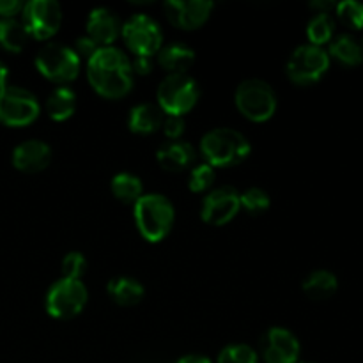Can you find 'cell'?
<instances>
[{
  "label": "cell",
  "instance_id": "74e56055",
  "mask_svg": "<svg viewBox=\"0 0 363 363\" xmlns=\"http://www.w3.org/2000/svg\"><path fill=\"white\" fill-rule=\"evenodd\" d=\"M7 78H9V69L6 67V64L0 62V92L7 87Z\"/></svg>",
  "mask_w": 363,
  "mask_h": 363
},
{
  "label": "cell",
  "instance_id": "4316f807",
  "mask_svg": "<svg viewBox=\"0 0 363 363\" xmlns=\"http://www.w3.org/2000/svg\"><path fill=\"white\" fill-rule=\"evenodd\" d=\"M240 204L241 208L247 209L250 215H262L272 206V199L261 188H248L243 194H240Z\"/></svg>",
  "mask_w": 363,
  "mask_h": 363
},
{
  "label": "cell",
  "instance_id": "e575fe53",
  "mask_svg": "<svg viewBox=\"0 0 363 363\" xmlns=\"http://www.w3.org/2000/svg\"><path fill=\"white\" fill-rule=\"evenodd\" d=\"M25 4L18 0H0V16L2 18H14V14L21 13Z\"/></svg>",
  "mask_w": 363,
  "mask_h": 363
},
{
  "label": "cell",
  "instance_id": "277c9868",
  "mask_svg": "<svg viewBox=\"0 0 363 363\" xmlns=\"http://www.w3.org/2000/svg\"><path fill=\"white\" fill-rule=\"evenodd\" d=\"M199 96L201 91L197 80L186 73L167 74L156 92L160 108L163 110V113L174 117H183L184 113L190 112L197 105Z\"/></svg>",
  "mask_w": 363,
  "mask_h": 363
},
{
  "label": "cell",
  "instance_id": "44dd1931",
  "mask_svg": "<svg viewBox=\"0 0 363 363\" xmlns=\"http://www.w3.org/2000/svg\"><path fill=\"white\" fill-rule=\"evenodd\" d=\"M339 289V280L328 269H315L303 280V293L311 300L323 301L332 298Z\"/></svg>",
  "mask_w": 363,
  "mask_h": 363
},
{
  "label": "cell",
  "instance_id": "484cf974",
  "mask_svg": "<svg viewBox=\"0 0 363 363\" xmlns=\"http://www.w3.org/2000/svg\"><path fill=\"white\" fill-rule=\"evenodd\" d=\"M333 32H335V21L328 13H318L307 25V35L308 45L321 46L325 43H330L333 39Z\"/></svg>",
  "mask_w": 363,
  "mask_h": 363
},
{
  "label": "cell",
  "instance_id": "cb8c5ba5",
  "mask_svg": "<svg viewBox=\"0 0 363 363\" xmlns=\"http://www.w3.org/2000/svg\"><path fill=\"white\" fill-rule=\"evenodd\" d=\"M110 188H112L113 197L119 199L121 202H126V204H135L144 195L140 177L133 176L130 172L116 174L112 183H110Z\"/></svg>",
  "mask_w": 363,
  "mask_h": 363
},
{
  "label": "cell",
  "instance_id": "e0dca14e",
  "mask_svg": "<svg viewBox=\"0 0 363 363\" xmlns=\"http://www.w3.org/2000/svg\"><path fill=\"white\" fill-rule=\"evenodd\" d=\"M156 160L162 169L169 170V172H181L195 162V149L188 142L170 140L158 149Z\"/></svg>",
  "mask_w": 363,
  "mask_h": 363
},
{
  "label": "cell",
  "instance_id": "d590c367",
  "mask_svg": "<svg viewBox=\"0 0 363 363\" xmlns=\"http://www.w3.org/2000/svg\"><path fill=\"white\" fill-rule=\"evenodd\" d=\"M337 4L333 2H328V0H318V2H312L311 7H314V9H318V13H328L330 14V9H333Z\"/></svg>",
  "mask_w": 363,
  "mask_h": 363
},
{
  "label": "cell",
  "instance_id": "ac0fdd59",
  "mask_svg": "<svg viewBox=\"0 0 363 363\" xmlns=\"http://www.w3.org/2000/svg\"><path fill=\"white\" fill-rule=\"evenodd\" d=\"M165 113L158 105L140 103L133 106L128 116V128L137 135H151L163 126Z\"/></svg>",
  "mask_w": 363,
  "mask_h": 363
},
{
  "label": "cell",
  "instance_id": "ba28073f",
  "mask_svg": "<svg viewBox=\"0 0 363 363\" xmlns=\"http://www.w3.org/2000/svg\"><path fill=\"white\" fill-rule=\"evenodd\" d=\"M330 67V55L325 48L301 45L287 60V77L296 85H312L321 80Z\"/></svg>",
  "mask_w": 363,
  "mask_h": 363
},
{
  "label": "cell",
  "instance_id": "8d00e7d4",
  "mask_svg": "<svg viewBox=\"0 0 363 363\" xmlns=\"http://www.w3.org/2000/svg\"><path fill=\"white\" fill-rule=\"evenodd\" d=\"M176 363H213L209 358L202 357V354H188V357L179 358Z\"/></svg>",
  "mask_w": 363,
  "mask_h": 363
},
{
  "label": "cell",
  "instance_id": "f35d334b",
  "mask_svg": "<svg viewBox=\"0 0 363 363\" xmlns=\"http://www.w3.org/2000/svg\"><path fill=\"white\" fill-rule=\"evenodd\" d=\"M298 363H315V362H298Z\"/></svg>",
  "mask_w": 363,
  "mask_h": 363
},
{
  "label": "cell",
  "instance_id": "9a60e30c",
  "mask_svg": "<svg viewBox=\"0 0 363 363\" xmlns=\"http://www.w3.org/2000/svg\"><path fill=\"white\" fill-rule=\"evenodd\" d=\"M52 162V149L41 140H27L16 145L13 151L14 169L25 174H38Z\"/></svg>",
  "mask_w": 363,
  "mask_h": 363
},
{
  "label": "cell",
  "instance_id": "9c48e42d",
  "mask_svg": "<svg viewBox=\"0 0 363 363\" xmlns=\"http://www.w3.org/2000/svg\"><path fill=\"white\" fill-rule=\"evenodd\" d=\"M38 98L27 89L7 85L0 92V123L11 128L28 126L39 117Z\"/></svg>",
  "mask_w": 363,
  "mask_h": 363
},
{
  "label": "cell",
  "instance_id": "6da1fadb",
  "mask_svg": "<svg viewBox=\"0 0 363 363\" xmlns=\"http://www.w3.org/2000/svg\"><path fill=\"white\" fill-rule=\"evenodd\" d=\"M133 77L131 60L113 46H101L87 60L89 84L103 98L119 99L126 96L133 87Z\"/></svg>",
  "mask_w": 363,
  "mask_h": 363
},
{
  "label": "cell",
  "instance_id": "7a4b0ae2",
  "mask_svg": "<svg viewBox=\"0 0 363 363\" xmlns=\"http://www.w3.org/2000/svg\"><path fill=\"white\" fill-rule=\"evenodd\" d=\"M133 216L142 238L149 243H160L172 230L176 211L165 195L147 194L133 204Z\"/></svg>",
  "mask_w": 363,
  "mask_h": 363
},
{
  "label": "cell",
  "instance_id": "5b68a950",
  "mask_svg": "<svg viewBox=\"0 0 363 363\" xmlns=\"http://www.w3.org/2000/svg\"><path fill=\"white\" fill-rule=\"evenodd\" d=\"M238 110L252 123H264L277 112V94L272 85L259 78H250L238 85L234 96Z\"/></svg>",
  "mask_w": 363,
  "mask_h": 363
},
{
  "label": "cell",
  "instance_id": "30bf717a",
  "mask_svg": "<svg viewBox=\"0 0 363 363\" xmlns=\"http://www.w3.org/2000/svg\"><path fill=\"white\" fill-rule=\"evenodd\" d=\"M121 35L135 57H152L163 46V32L147 14H135L123 25Z\"/></svg>",
  "mask_w": 363,
  "mask_h": 363
},
{
  "label": "cell",
  "instance_id": "1f68e13d",
  "mask_svg": "<svg viewBox=\"0 0 363 363\" xmlns=\"http://www.w3.org/2000/svg\"><path fill=\"white\" fill-rule=\"evenodd\" d=\"M163 133L170 138V140H177L181 135L184 133V119L183 117L167 116L163 121Z\"/></svg>",
  "mask_w": 363,
  "mask_h": 363
},
{
  "label": "cell",
  "instance_id": "4dcf8cb0",
  "mask_svg": "<svg viewBox=\"0 0 363 363\" xmlns=\"http://www.w3.org/2000/svg\"><path fill=\"white\" fill-rule=\"evenodd\" d=\"M60 269H62V279L80 280L87 269V259L80 252H69L64 255Z\"/></svg>",
  "mask_w": 363,
  "mask_h": 363
},
{
  "label": "cell",
  "instance_id": "2e32d148",
  "mask_svg": "<svg viewBox=\"0 0 363 363\" xmlns=\"http://www.w3.org/2000/svg\"><path fill=\"white\" fill-rule=\"evenodd\" d=\"M123 25L119 16L108 7H98L91 11L87 18V35L98 46H112L121 35Z\"/></svg>",
  "mask_w": 363,
  "mask_h": 363
},
{
  "label": "cell",
  "instance_id": "d6a6232c",
  "mask_svg": "<svg viewBox=\"0 0 363 363\" xmlns=\"http://www.w3.org/2000/svg\"><path fill=\"white\" fill-rule=\"evenodd\" d=\"M99 48H101V46H98L89 35H85V38L77 39V50H74V52H77L78 57H87L89 60Z\"/></svg>",
  "mask_w": 363,
  "mask_h": 363
},
{
  "label": "cell",
  "instance_id": "603a6c76",
  "mask_svg": "<svg viewBox=\"0 0 363 363\" xmlns=\"http://www.w3.org/2000/svg\"><path fill=\"white\" fill-rule=\"evenodd\" d=\"M328 55L342 62L344 66H358L363 62V48L350 34L337 35L335 39H332Z\"/></svg>",
  "mask_w": 363,
  "mask_h": 363
},
{
  "label": "cell",
  "instance_id": "4fadbf2b",
  "mask_svg": "<svg viewBox=\"0 0 363 363\" xmlns=\"http://www.w3.org/2000/svg\"><path fill=\"white\" fill-rule=\"evenodd\" d=\"M213 7L215 4L208 0H169L165 2V14L174 27L195 30L209 20Z\"/></svg>",
  "mask_w": 363,
  "mask_h": 363
},
{
  "label": "cell",
  "instance_id": "ffe728a7",
  "mask_svg": "<svg viewBox=\"0 0 363 363\" xmlns=\"http://www.w3.org/2000/svg\"><path fill=\"white\" fill-rule=\"evenodd\" d=\"M106 291L110 298L121 307H135L140 303L145 294L144 286L131 277H116L108 282Z\"/></svg>",
  "mask_w": 363,
  "mask_h": 363
},
{
  "label": "cell",
  "instance_id": "836d02e7",
  "mask_svg": "<svg viewBox=\"0 0 363 363\" xmlns=\"http://www.w3.org/2000/svg\"><path fill=\"white\" fill-rule=\"evenodd\" d=\"M152 57H135L131 60V69H133V74H140V77H145L152 71Z\"/></svg>",
  "mask_w": 363,
  "mask_h": 363
},
{
  "label": "cell",
  "instance_id": "52a82bcc",
  "mask_svg": "<svg viewBox=\"0 0 363 363\" xmlns=\"http://www.w3.org/2000/svg\"><path fill=\"white\" fill-rule=\"evenodd\" d=\"M87 300L89 291L82 280L60 279L46 293L45 307L52 318L71 319L84 311Z\"/></svg>",
  "mask_w": 363,
  "mask_h": 363
},
{
  "label": "cell",
  "instance_id": "3957f363",
  "mask_svg": "<svg viewBox=\"0 0 363 363\" xmlns=\"http://www.w3.org/2000/svg\"><path fill=\"white\" fill-rule=\"evenodd\" d=\"M248 138L233 128H215L201 140V152L206 163L215 167H236L250 155Z\"/></svg>",
  "mask_w": 363,
  "mask_h": 363
},
{
  "label": "cell",
  "instance_id": "7402d4cb",
  "mask_svg": "<svg viewBox=\"0 0 363 363\" xmlns=\"http://www.w3.org/2000/svg\"><path fill=\"white\" fill-rule=\"evenodd\" d=\"M46 110L52 121H67L77 110V94L69 87H57L46 99Z\"/></svg>",
  "mask_w": 363,
  "mask_h": 363
},
{
  "label": "cell",
  "instance_id": "83f0119b",
  "mask_svg": "<svg viewBox=\"0 0 363 363\" xmlns=\"http://www.w3.org/2000/svg\"><path fill=\"white\" fill-rule=\"evenodd\" d=\"M337 16L342 21L346 27L353 28V30H360L363 28V4L354 2V0H344V2L337 4Z\"/></svg>",
  "mask_w": 363,
  "mask_h": 363
},
{
  "label": "cell",
  "instance_id": "8fae6325",
  "mask_svg": "<svg viewBox=\"0 0 363 363\" xmlns=\"http://www.w3.org/2000/svg\"><path fill=\"white\" fill-rule=\"evenodd\" d=\"M21 23L34 39H50L62 23V9L55 0H32L21 9Z\"/></svg>",
  "mask_w": 363,
  "mask_h": 363
},
{
  "label": "cell",
  "instance_id": "d6986e66",
  "mask_svg": "<svg viewBox=\"0 0 363 363\" xmlns=\"http://www.w3.org/2000/svg\"><path fill=\"white\" fill-rule=\"evenodd\" d=\"M158 62L163 69L169 71V74L186 73L195 62V52L188 45L179 41H174L170 45L162 46L158 52Z\"/></svg>",
  "mask_w": 363,
  "mask_h": 363
},
{
  "label": "cell",
  "instance_id": "5bb4252c",
  "mask_svg": "<svg viewBox=\"0 0 363 363\" xmlns=\"http://www.w3.org/2000/svg\"><path fill=\"white\" fill-rule=\"evenodd\" d=\"M301 346L289 330L273 326L262 339V360L266 363H298Z\"/></svg>",
  "mask_w": 363,
  "mask_h": 363
},
{
  "label": "cell",
  "instance_id": "f1b7e54d",
  "mask_svg": "<svg viewBox=\"0 0 363 363\" xmlns=\"http://www.w3.org/2000/svg\"><path fill=\"white\" fill-rule=\"evenodd\" d=\"M216 179L215 169L209 163H201V165L194 167L190 170V177H188V188L194 194H202V191L209 190Z\"/></svg>",
  "mask_w": 363,
  "mask_h": 363
},
{
  "label": "cell",
  "instance_id": "7c38bea8",
  "mask_svg": "<svg viewBox=\"0 0 363 363\" xmlns=\"http://www.w3.org/2000/svg\"><path fill=\"white\" fill-rule=\"evenodd\" d=\"M240 194L233 186H220L209 191L201 206V218L209 225H225L240 213Z\"/></svg>",
  "mask_w": 363,
  "mask_h": 363
},
{
  "label": "cell",
  "instance_id": "f546056e",
  "mask_svg": "<svg viewBox=\"0 0 363 363\" xmlns=\"http://www.w3.org/2000/svg\"><path fill=\"white\" fill-rule=\"evenodd\" d=\"M218 363H259V354L247 344H230L220 351Z\"/></svg>",
  "mask_w": 363,
  "mask_h": 363
},
{
  "label": "cell",
  "instance_id": "8992f818",
  "mask_svg": "<svg viewBox=\"0 0 363 363\" xmlns=\"http://www.w3.org/2000/svg\"><path fill=\"white\" fill-rule=\"evenodd\" d=\"M35 67L55 84H69L80 73V57L69 46L48 43L35 55Z\"/></svg>",
  "mask_w": 363,
  "mask_h": 363
},
{
  "label": "cell",
  "instance_id": "d4e9b609",
  "mask_svg": "<svg viewBox=\"0 0 363 363\" xmlns=\"http://www.w3.org/2000/svg\"><path fill=\"white\" fill-rule=\"evenodd\" d=\"M28 34L23 23L14 18H2L0 20V46L7 52L20 53L27 45Z\"/></svg>",
  "mask_w": 363,
  "mask_h": 363
}]
</instances>
